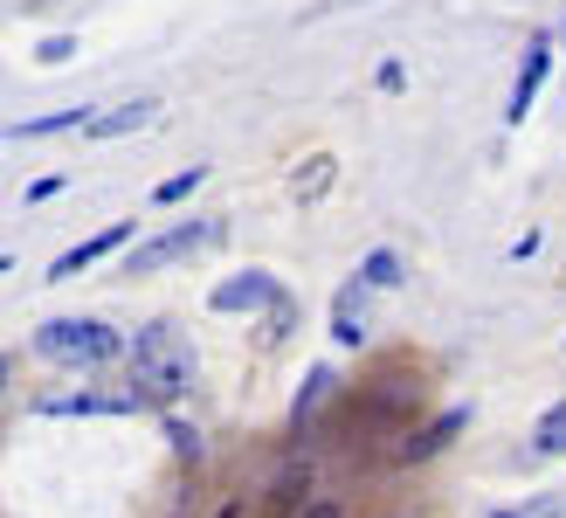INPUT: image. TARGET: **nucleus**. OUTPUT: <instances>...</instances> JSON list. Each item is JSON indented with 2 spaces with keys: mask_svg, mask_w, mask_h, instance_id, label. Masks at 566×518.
<instances>
[{
  "mask_svg": "<svg viewBox=\"0 0 566 518\" xmlns=\"http://www.w3.org/2000/svg\"><path fill=\"white\" fill-rule=\"evenodd\" d=\"M125 360H132V394L138 401H180L193 387V345L174 325H146L125 345Z\"/></svg>",
  "mask_w": 566,
  "mask_h": 518,
  "instance_id": "obj_1",
  "label": "nucleus"
},
{
  "mask_svg": "<svg viewBox=\"0 0 566 518\" xmlns=\"http://www.w3.org/2000/svg\"><path fill=\"white\" fill-rule=\"evenodd\" d=\"M35 353L55 366H104L125 353V332H111L104 319H49L35 332Z\"/></svg>",
  "mask_w": 566,
  "mask_h": 518,
  "instance_id": "obj_2",
  "label": "nucleus"
},
{
  "mask_svg": "<svg viewBox=\"0 0 566 518\" xmlns=\"http://www.w3.org/2000/svg\"><path fill=\"white\" fill-rule=\"evenodd\" d=\"M214 236H221V221H187V228H166L159 242H146V249H132V256H125V270L146 277V270H159V263H180V256L208 249Z\"/></svg>",
  "mask_w": 566,
  "mask_h": 518,
  "instance_id": "obj_3",
  "label": "nucleus"
},
{
  "mask_svg": "<svg viewBox=\"0 0 566 518\" xmlns=\"http://www.w3.org/2000/svg\"><path fill=\"white\" fill-rule=\"evenodd\" d=\"M132 236H138L132 221H111V228H97L91 242H76V249H63V256H55V263H49V283H70V277H83V270H91V263H104L111 249H125Z\"/></svg>",
  "mask_w": 566,
  "mask_h": 518,
  "instance_id": "obj_4",
  "label": "nucleus"
},
{
  "mask_svg": "<svg viewBox=\"0 0 566 518\" xmlns=\"http://www.w3.org/2000/svg\"><path fill=\"white\" fill-rule=\"evenodd\" d=\"M270 298H276V277H270V270H242V277L221 283V291H208L214 311H256V304H270Z\"/></svg>",
  "mask_w": 566,
  "mask_h": 518,
  "instance_id": "obj_5",
  "label": "nucleus"
},
{
  "mask_svg": "<svg viewBox=\"0 0 566 518\" xmlns=\"http://www.w3.org/2000/svg\"><path fill=\"white\" fill-rule=\"evenodd\" d=\"M546 70H553V42L539 35L525 49V70H518V91H512V111H504V118L512 125H525V111H532V97H539V83H546Z\"/></svg>",
  "mask_w": 566,
  "mask_h": 518,
  "instance_id": "obj_6",
  "label": "nucleus"
},
{
  "mask_svg": "<svg viewBox=\"0 0 566 518\" xmlns=\"http://www.w3.org/2000/svg\"><path fill=\"white\" fill-rule=\"evenodd\" d=\"M159 118V97H132V104H118V111H91V118H83V132L91 138H125V132H138V125H153Z\"/></svg>",
  "mask_w": 566,
  "mask_h": 518,
  "instance_id": "obj_7",
  "label": "nucleus"
},
{
  "mask_svg": "<svg viewBox=\"0 0 566 518\" xmlns=\"http://www.w3.org/2000/svg\"><path fill=\"white\" fill-rule=\"evenodd\" d=\"M463 422H470L463 408H449V415H436L429 428H421V436H408V443H401V464H429V456H436L442 443H457V436H463Z\"/></svg>",
  "mask_w": 566,
  "mask_h": 518,
  "instance_id": "obj_8",
  "label": "nucleus"
},
{
  "mask_svg": "<svg viewBox=\"0 0 566 518\" xmlns=\"http://www.w3.org/2000/svg\"><path fill=\"white\" fill-rule=\"evenodd\" d=\"M359 298H366V283L353 277L346 291H338V304H332V339H338V345H359V339H366V319H359Z\"/></svg>",
  "mask_w": 566,
  "mask_h": 518,
  "instance_id": "obj_9",
  "label": "nucleus"
},
{
  "mask_svg": "<svg viewBox=\"0 0 566 518\" xmlns=\"http://www.w3.org/2000/svg\"><path fill=\"white\" fill-rule=\"evenodd\" d=\"M401 277H408V263H401L394 249H374V256L359 263V283H366V291H394Z\"/></svg>",
  "mask_w": 566,
  "mask_h": 518,
  "instance_id": "obj_10",
  "label": "nucleus"
},
{
  "mask_svg": "<svg viewBox=\"0 0 566 518\" xmlns=\"http://www.w3.org/2000/svg\"><path fill=\"white\" fill-rule=\"evenodd\" d=\"M532 456H566V401H553V408L539 415V428H532Z\"/></svg>",
  "mask_w": 566,
  "mask_h": 518,
  "instance_id": "obj_11",
  "label": "nucleus"
},
{
  "mask_svg": "<svg viewBox=\"0 0 566 518\" xmlns=\"http://www.w3.org/2000/svg\"><path fill=\"white\" fill-rule=\"evenodd\" d=\"M83 118H91V111H83V104H70V111H49V118H28V125H14V138H49V132H83Z\"/></svg>",
  "mask_w": 566,
  "mask_h": 518,
  "instance_id": "obj_12",
  "label": "nucleus"
},
{
  "mask_svg": "<svg viewBox=\"0 0 566 518\" xmlns=\"http://www.w3.org/2000/svg\"><path fill=\"white\" fill-rule=\"evenodd\" d=\"M304 491H311V470L297 464V470H283V477L270 484V505H276V511H297V505H304Z\"/></svg>",
  "mask_w": 566,
  "mask_h": 518,
  "instance_id": "obj_13",
  "label": "nucleus"
},
{
  "mask_svg": "<svg viewBox=\"0 0 566 518\" xmlns=\"http://www.w3.org/2000/svg\"><path fill=\"white\" fill-rule=\"evenodd\" d=\"M201 180H208V166H187V173H174V180H159V187H153V200H159V208H174V200H187Z\"/></svg>",
  "mask_w": 566,
  "mask_h": 518,
  "instance_id": "obj_14",
  "label": "nucleus"
},
{
  "mask_svg": "<svg viewBox=\"0 0 566 518\" xmlns=\"http://www.w3.org/2000/svg\"><path fill=\"white\" fill-rule=\"evenodd\" d=\"M325 187H332V159H325V153H318V159H311V166H304V173H297V194H304V200H318V194H325Z\"/></svg>",
  "mask_w": 566,
  "mask_h": 518,
  "instance_id": "obj_15",
  "label": "nucleus"
},
{
  "mask_svg": "<svg viewBox=\"0 0 566 518\" xmlns=\"http://www.w3.org/2000/svg\"><path fill=\"white\" fill-rule=\"evenodd\" d=\"M35 55H42V63H70V55H76V35H49Z\"/></svg>",
  "mask_w": 566,
  "mask_h": 518,
  "instance_id": "obj_16",
  "label": "nucleus"
},
{
  "mask_svg": "<svg viewBox=\"0 0 566 518\" xmlns=\"http://www.w3.org/2000/svg\"><path fill=\"white\" fill-rule=\"evenodd\" d=\"M63 187H70V173H42V180L28 187V200H49V194H63Z\"/></svg>",
  "mask_w": 566,
  "mask_h": 518,
  "instance_id": "obj_17",
  "label": "nucleus"
},
{
  "mask_svg": "<svg viewBox=\"0 0 566 518\" xmlns=\"http://www.w3.org/2000/svg\"><path fill=\"white\" fill-rule=\"evenodd\" d=\"M374 83H380V91H408V70H401V63H380Z\"/></svg>",
  "mask_w": 566,
  "mask_h": 518,
  "instance_id": "obj_18",
  "label": "nucleus"
},
{
  "mask_svg": "<svg viewBox=\"0 0 566 518\" xmlns=\"http://www.w3.org/2000/svg\"><path fill=\"white\" fill-rule=\"evenodd\" d=\"M174 449H180V456H201V436H193V428H180V422H174Z\"/></svg>",
  "mask_w": 566,
  "mask_h": 518,
  "instance_id": "obj_19",
  "label": "nucleus"
},
{
  "mask_svg": "<svg viewBox=\"0 0 566 518\" xmlns=\"http://www.w3.org/2000/svg\"><path fill=\"white\" fill-rule=\"evenodd\" d=\"M304 518H346V511H338L332 498H318V505H304Z\"/></svg>",
  "mask_w": 566,
  "mask_h": 518,
  "instance_id": "obj_20",
  "label": "nucleus"
},
{
  "mask_svg": "<svg viewBox=\"0 0 566 518\" xmlns=\"http://www.w3.org/2000/svg\"><path fill=\"white\" fill-rule=\"evenodd\" d=\"M8 373H14V360H8V353H0V387H8Z\"/></svg>",
  "mask_w": 566,
  "mask_h": 518,
  "instance_id": "obj_21",
  "label": "nucleus"
},
{
  "mask_svg": "<svg viewBox=\"0 0 566 518\" xmlns=\"http://www.w3.org/2000/svg\"><path fill=\"white\" fill-rule=\"evenodd\" d=\"M221 518H242V505H221Z\"/></svg>",
  "mask_w": 566,
  "mask_h": 518,
  "instance_id": "obj_22",
  "label": "nucleus"
},
{
  "mask_svg": "<svg viewBox=\"0 0 566 518\" xmlns=\"http://www.w3.org/2000/svg\"><path fill=\"white\" fill-rule=\"evenodd\" d=\"M497 518H518V511H497Z\"/></svg>",
  "mask_w": 566,
  "mask_h": 518,
  "instance_id": "obj_23",
  "label": "nucleus"
}]
</instances>
